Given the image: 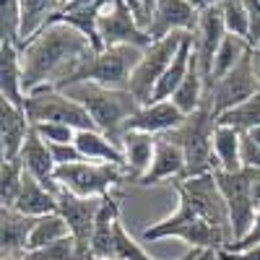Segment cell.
Returning a JSON list of instances; mask_svg holds the SVG:
<instances>
[{"mask_svg":"<svg viewBox=\"0 0 260 260\" xmlns=\"http://www.w3.org/2000/svg\"><path fill=\"white\" fill-rule=\"evenodd\" d=\"M76 148L81 151V156L86 161H102V164H117L125 167V156H122V148L107 138L102 130L91 127V130H78L76 133Z\"/></svg>","mask_w":260,"mask_h":260,"instance_id":"26","label":"cell"},{"mask_svg":"<svg viewBox=\"0 0 260 260\" xmlns=\"http://www.w3.org/2000/svg\"><path fill=\"white\" fill-rule=\"evenodd\" d=\"M247 138H250V141H255V143L260 146V127H255V130H250V133H247Z\"/></svg>","mask_w":260,"mask_h":260,"instance_id":"46","label":"cell"},{"mask_svg":"<svg viewBox=\"0 0 260 260\" xmlns=\"http://www.w3.org/2000/svg\"><path fill=\"white\" fill-rule=\"evenodd\" d=\"M185 177V151L175 136H159L156 138V154L148 175L138 185H159L164 180H182Z\"/></svg>","mask_w":260,"mask_h":260,"instance_id":"19","label":"cell"},{"mask_svg":"<svg viewBox=\"0 0 260 260\" xmlns=\"http://www.w3.org/2000/svg\"><path fill=\"white\" fill-rule=\"evenodd\" d=\"M0 99L24 107V68H21V50L8 42H0Z\"/></svg>","mask_w":260,"mask_h":260,"instance_id":"24","label":"cell"},{"mask_svg":"<svg viewBox=\"0 0 260 260\" xmlns=\"http://www.w3.org/2000/svg\"><path fill=\"white\" fill-rule=\"evenodd\" d=\"M99 39L102 47H138L146 50L151 42V34L143 29L136 11L130 8L127 0H115L110 11H104L99 18Z\"/></svg>","mask_w":260,"mask_h":260,"instance_id":"11","label":"cell"},{"mask_svg":"<svg viewBox=\"0 0 260 260\" xmlns=\"http://www.w3.org/2000/svg\"><path fill=\"white\" fill-rule=\"evenodd\" d=\"M13 208L18 213L29 216V219H42V216H50V213L57 211V195L52 190H47L42 182H37L26 172L24 185H21V192H18Z\"/></svg>","mask_w":260,"mask_h":260,"instance_id":"25","label":"cell"},{"mask_svg":"<svg viewBox=\"0 0 260 260\" xmlns=\"http://www.w3.org/2000/svg\"><path fill=\"white\" fill-rule=\"evenodd\" d=\"M143 242H156V240H182L192 250H224L226 242L211 224H206L198 213L187 203H177L175 213L164 216L161 221L151 224L141 234Z\"/></svg>","mask_w":260,"mask_h":260,"instance_id":"4","label":"cell"},{"mask_svg":"<svg viewBox=\"0 0 260 260\" xmlns=\"http://www.w3.org/2000/svg\"><path fill=\"white\" fill-rule=\"evenodd\" d=\"M219 125L211 102L206 99L198 112H192L175 136L185 151V177H201V175H213L219 164L213 156V130Z\"/></svg>","mask_w":260,"mask_h":260,"instance_id":"3","label":"cell"},{"mask_svg":"<svg viewBox=\"0 0 260 260\" xmlns=\"http://www.w3.org/2000/svg\"><path fill=\"white\" fill-rule=\"evenodd\" d=\"M24 260H86V257L81 255L73 237H65V240H60L55 245H47V247L26 252Z\"/></svg>","mask_w":260,"mask_h":260,"instance_id":"37","label":"cell"},{"mask_svg":"<svg viewBox=\"0 0 260 260\" xmlns=\"http://www.w3.org/2000/svg\"><path fill=\"white\" fill-rule=\"evenodd\" d=\"M224 37H226V26H224L219 6L203 11L201 18H198V26H195V31H192V62H195V68H198V73L206 83V96L211 91L213 57H216V52H219Z\"/></svg>","mask_w":260,"mask_h":260,"instance_id":"12","label":"cell"},{"mask_svg":"<svg viewBox=\"0 0 260 260\" xmlns=\"http://www.w3.org/2000/svg\"><path fill=\"white\" fill-rule=\"evenodd\" d=\"M31 127L47 146L76 143V133H78V130H73L71 125H57V122H39V125H31Z\"/></svg>","mask_w":260,"mask_h":260,"instance_id":"38","label":"cell"},{"mask_svg":"<svg viewBox=\"0 0 260 260\" xmlns=\"http://www.w3.org/2000/svg\"><path fill=\"white\" fill-rule=\"evenodd\" d=\"M86 260H115V257H86Z\"/></svg>","mask_w":260,"mask_h":260,"instance_id":"47","label":"cell"},{"mask_svg":"<svg viewBox=\"0 0 260 260\" xmlns=\"http://www.w3.org/2000/svg\"><path fill=\"white\" fill-rule=\"evenodd\" d=\"M255 94H257V81H255V73H252L250 55H247L234 71H229L224 78H219L213 83V89L208 91L206 99L211 102L216 117H219L221 112H226V110H232V107L247 102Z\"/></svg>","mask_w":260,"mask_h":260,"instance_id":"14","label":"cell"},{"mask_svg":"<svg viewBox=\"0 0 260 260\" xmlns=\"http://www.w3.org/2000/svg\"><path fill=\"white\" fill-rule=\"evenodd\" d=\"M255 245H260V208H257V216H255L250 232L242 237L240 242H234V245L226 247V250H247V247H255Z\"/></svg>","mask_w":260,"mask_h":260,"instance_id":"40","label":"cell"},{"mask_svg":"<svg viewBox=\"0 0 260 260\" xmlns=\"http://www.w3.org/2000/svg\"><path fill=\"white\" fill-rule=\"evenodd\" d=\"M182 39H185V31H177V34H169L164 39L151 42V45L143 50L133 76H130V86H127V91L138 99L141 107L151 104V96H154L156 83L161 81V76L167 73L172 60H175Z\"/></svg>","mask_w":260,"mask_h":260,"instance_id":"9","label":"cell"},{"mask_svg":"<svg viewBox=\"0 0 260 260\" xmlns=\"http://www.w3.org/2000/svg\"><path fill=\"white\" fill-rule=\"evenodd\" d=\"M221 18H224V26L226 34L234 37H242L250 42V31H252V16H250V6L247 0H221L219 3ZM252 47V45H250Z\"/></svg>","mask_w":260,"mask_h":260,"instance_id":"34","label":"cell"},{"mask_svg":"<svg viewBox=\"0 0 260 260\" xmlns=\"http://www.w3.org/2000/svg\"><path fill=\"white\" fill-rule=\"evenodd\" d=\"M37 219L18 213L16 208H3L0 213V250L3 260H18L29 252V237Z\"/></svg>","mask_w":260,"mask_h":260,"instance_id":"22","label":"cell"},{"mask_svg":"<svg viewBox=\"0 0 260 260\" xmlns=\"http://www.w3.org/2000/svg\"><path fill=\"white\" fill-rule=\"evenodd\" d=\"M91 52L94 45L78 29L68 24H47L21 47L24 91L31 94L42 86L62 89Z\"/></svg>","mask_w":260,"mask_h":260,"instance_id":"1","label":"cell"},{"mask_svg":"<svg viewBox=\"0 0 260 260\" xmlns=\"http://www.w3.org/2000/svg\"><path fill=\"white\" fill-rule=\"evenodd\" d=\"M71 99H76L86 112L91 115L96 130L107 138H112L117 146L125 136V127L130 122L141 104L138 99L130 94L127 89H107V86H99V83H91V81H81V83H71L62 89Z\"/></svg>","mask_w":260,"mask_h":260,"instance_id":"2","label":"cell"},{"mask_svg":"<svg viewBox=\"0 0 260 260\" xmlns=\"http://www.w3.org/2000/svg\"><path fill=\"white\" fill-rule=\"evenodd\" d=\"M18 159H21L24 169L29 172L37 182H42L47 190H52L55 195L60 192V185H57V177H55L57 164H55V159H52V151H50V146H47L45 141L34 133V127H31V133H29L24 148H21Z\"/></svg>","mask_w":260,"mask_h":260,"instance_id":"21","label":"cell"},{"mask_svg":"<svg viewBox=\"0 0 260 260\" xmlns=\"http://www.w3.org/2000/svg\"><path fill=\"white\" fill-rule=\"evenodd\" d=\"M141 55H143V50L127 47V45H122V47H104L99 52L94 50L89 57L81 62V68L76 71V76L65 86L81 83V81H91V83L107 86V89H127L130 76H133Z\"/></svg>","mask_w":260,"mask_h":260,"instance_id":"5","label":"cell"},{"mask_svg":"<svg viewBox=\"0 0 260 260\" xmlns=\"http://www.w3.org/2000/svg\"><path fill=\"white\" fill-rule=\"evenodd\" d=\"M65 237H73L71 234V226L65 224V219L55 211L50 216H42V219L34 221V229H31V237H29V252L31 250H39V247H47V245H55Z\"/></svg>","mask_w":260,"mask_h":260,"instance_id":"32","label":"cell"},{"mask_svg":"<svg viewBox=\"0 0 260 260\" xmlns=\"http://www.w3.org/2000/svg\"><path fill=\"white\" fill-rule=\"evenodd\" d=\"M242 133H237L234 127L216 125L213 130V156L219 169L216 172H240L242 167Z\"/></svg>","mask_w":260,"mask_h":260,"instance_id":"29","label":"cell"},{"mask_svg":"<svg viewBox=\"0 0 260 260\" xmlns=\"http://www.w3.org/2000/svg\"><path fill=\"white\" fill-rule=\"evenodd\" d=\"M187 3L198 11V13H203V11H208V8H216L221 3V0H187Z\"/></svg>","mask_w":260,"mask_h":260,"instance_id":"43","label":"cell"},{"mask_svg":"<svg viewBox=\"0 0 260 260\" xmlns=\"http://www.w3.org/2000/svg\"><path fill=\"white\" fill-rule=\"evenodd\" d=\"M221 260H260V245L247 250H221Z\"/></svg>","mask_w":260,"mask_h":260,"instance_id":"41","label":"cell"},{"mask_svg":"<svg viewBox=\"0 0 260 260\" xmlns=\"http://www.w3.org/2000/svg\"><path fill=\"white\" fill-rule=\"evenodd\" d=\"M138 3L143 6V13H146V21H151V13H154V6H156V0H138ZM148 29V26H146Z\"/></svg>","mask_w":260,"mask_h":260,"instance_id":"45","label":"cell"},{"mask_svg":"<svg viewBox=\"0 0 260 260\" xmlns=\"http://www.w3.org/2000/svg\"><path fill=\"white\" fill-rule=\"evenodd\" d=\"M0 37L21 50V0H0Z\"/></svg>","mask_w":260,"mask_h":260,"instance_id":"36","label":"cell"},{"mask_svg":"<svg viewBox=\"0 0 260 260\" xmlns=\"http://www.w3.org/2000/svg\"><path fill=\"white\" fill-rule=\"evenodd\" d=\"M60 8L62 0H21V47L45 29Z\"/></svg>","mask_w":260,"mask_h":260,"instance_id":"28","label":"cell"},{"mask_svg":"<svg viewBox=\"0 0 260 260\" xmlns=\"http://www.w3.org/2000/svg\"><path fill=\"white\" fill-rule=\"evenodd\" d=\"M216 182H219L224 201L229 208V221H232V245L240 242L242 237L250 232L255 216H257V206L252 198V180H250V169H240V172H213ZM229 245V247H232Z\"/></svg>","mask_w":260,"mask_h":260,"instance_id":"10","label":"cell"},{"mask_svg":"<svg viewBox=\"0 0 260 260\" xmlns=\"http://www.w3.org/2000/svg\"><path fill=\"white\" fill-rule=\"evenodd\" d=\"M192 260H221V250H201Z\"/></svg>","mask_w":260,"mask_h":260,"instance_id":"44","label":"cell"},{"mask_svg":"<svg viewBox=\"0 0 260 260\" xmlns=\"http://www.w3.org/2000/svg\"><path fill=\"white\" fill-rule=\"evenodd\" d=\"M177 198L187 203L206 224H211L216 232L224 237L226 247L232 245V221H229V208L224 201V192L216 182V175H201V177H182L175 182ZM224 247V250H226Z\"/></svg>","mask_w":260,"mask_h":260,"instance_id":"6","label":"cell"},{"mask_svg":"<svg viewBox=\"0 0 260 260\" xmlns=\"http://www.w3.org/2000/svg\"><path fill=\"white\" fill-rule=\"evenodd\" d=\"M185 115L175 107V102L167 99V102H151V104H143L141 110L130 117L127 127L125 130H141V133H148V136H169L180 130L185 125Z\"/></svg>","mask_w":260,"mask_h":260,"instance_id":"17","label":"cell"},{"mask_svg":"<svg viewBox=\"0 0 260 260\" xmlns=\"http://www.w3.org/2000/svg\"><path fill=\"white\" fill-rule=\"evenodd\" d=\"M117 221H120V192L115 190L102 198V208H99L91 245H89V257H112Z\"/></svg>","mask_w":260,"mask_h":260,"instance_id":"23","label":"cell"},{"mask_svg":"<svg viewBox=\"0 0 260 260\" xmlns=\"http://www.w3.org/2000/svg\"><path fill=\"white\" fill-rule=\"evenodd\" d=\"M250 42L242 39V37H234V34H226L224 42H221V47L219 52H216L213 57V76H211V89H213V83L224 78L229 71H234L237 65H240L247 55H250Z\"/></svg>","mask_w":260,"mask_h":260,"instance_id":"30","label":"cell"},{"mask_svg":"<svg viewBox=\"0 0 260 260\" xmlns=\"http://www.w3.org/2000/svg\"><path fill=\"white\" fill-rule=\"evenodd\" d=\"M24 177H26V169L21 164V159H3V164H0V203H3V208L16 206Z\"/></svg>","mask_w":260,"mask_h":260,"instance_id":"35","label":"cell"},{"mask_svg":"<svg viewBox=\"0 0 260 260\" xmlns=\"http://www.w3.org/2000/svg\"><path fill=\"white\" fill-rule=\"evenodd\" d=\"M242 167L260 172V146L255 141H250L247 136L242 138Z\"/></svg>","mask_w":260,"mask_h":260,"instance_id":"39","label":"cell"},{"mask_svg":"<svg viewBox=\"0 0 260 260\" xmlns=\"http://www.w3.org/2000/svg\"><path fill=\"white\" fill-rule=\"evenodd\" d=\"M219 125H226V127H234L237 133L247 136L250 130L260 127V94L250 96L247 102L232 107V110L221 112L219 115Z\"/></svg>","mask_w":260,"mask_h":260,"instance_id":"33","label":"cell"},{"mask_svg":"<svg viewBox=\"0 0 260 260\" xmlns=\"http://www.w3.org/2000/svg\"><path fill=\"white\" fill-rule=\"evenodd\" d=\"M31 133V122L24 107L0 99V154L3 159H18Z\"/></svg>","mask_w":260,"mask_h":260,"instance_id":"18","label":"cell"},{"mask_svg":"<svg viewBox=\"0 0 260 260\" xmlns=\"http://www.w3.org/2000/svg\"><path fill=\"white\" fill-rule=\"evenodd\" d=\"M198 18H201V13L187 0H156L146 31L151 34L154 42L164 39L169 34H177V31L192 34L195 26H198Z\"/></svg>","mask_w":260,"mask_h":260,"instance_id":"16","label":"cell"},{"mask_svg":"<svg viewBox=\"0 0 260 260\" xmlns=\"http://www.w3.org/2000/svg\"><path fill=\"white\" fill-rule=\"evenodd\" d=\"M60 190H68L81 198H104V195L115 192L127 177L125 169L117 164H102V161H73L62 164L55 172Z\"/></svg>","mask_w":260,"mask_h":260,"instance_id":"7","label":"cell"},{"mask_svg":"<svg viewBox=\"0 0 260 260\" xmlns=\"http://www.w3.org/2000/svg\"><path fill=\"white\" fill-rule=\"evenodd\" d=\"M62 3H68V0H62Z\"/></svg>","mask_w":260,"mask_h":260,"instance_id":"48","label":"cell"},{"mask_svg":"<svg viewBox=\"0 0 260 260\" xmlns=\"http://www.w3.org/2000/svg\"><path fill=\"white\" fill-rule=\"evenodd\" d=\"M122 156H125V177L130 182H141L151 164H154V154H156V136L141 133V130H125V136L120 141Z\"/></svg>","mask_w":260,"mask_h":260,"instance_id":"20","label":"cell"},{"mask_svg":"<svg viewBox=\"0 0 260 260\" xmlns=\"http://www.w3.org/2000/svg\"><path fill=\"white\" fill-rule=\"evenodd\" d=\"M190 62H192V34H185V39H182V45H180L175 60H172L167 73L161 76V81L156 83L151 102H167V99H172V94L180 89V83L190 73Z\"/></svg>","mask_w":260,"mask_h":260,"instance_id":"27","label":"cell"},{"mask_svg":"<svg viewBox=\"0 0 260 260\" xmlns=\"http://www.w3.org/2000/svg\"><path fill=\"white\" fill-rule=\"evenodd\" d=\"M172 102H175V107L185 117H190L192 112H198L203 107V102H206V83H203L198 68H195V62H190V73L180 83V89L172 94Z\"/></svg>","mask_w":260,"mask_h":260,"instance_id":"31","label":"cell"},{"mask_svg":"<svg viewBox=\"0 0 260 260\" xmlns=\"http://www.w3.org/2000/svg\"><path fill=\"white\" fill-rule=\"evenodd\" d=\"M24 110H26L31 125L57 122V125H71L73 130H91V127H96L91 115L86 112L76 99H71L60 89H52V86H42V89L26 94Z\"/></svg>","mask_w":260,"mask_h":260,"instance_id":"8","label":"cell"},{"mask_svg":"<svg viewBox=\"0 0 260 260\" xmlns=\"http://www.w3.org/2000/svg\"><path fill=\"white\" fill-rule=\"evenodd\" d=\"M99 208H102V198H81V195H73L68 190L57 192V213L71 226V234L83 257H89V245H91Z\"/></svg>","mask_w":260,"mask_h":260,"instance_id":"13","label":"cell"},{"mask_svg":"<svg viewBox=\"0 0 260 260\" xmlns=\"http://www.w3.org/2000/svg\"><path fill=\"white\" fill-rule=\"evenodd\" d=\"M250 62H252V73H255V81H257V94H260V42L250 50Z\"/></svg>","mask_w":260,"mask_h":260,"instance_id":"42","label":"cell"},{"mask_svg":"<svg viewBox=\"0 0 260 260\" xmlns=\"http://www.w3.org/2000/svg\"><path fill=\"white\" fill-rule=\"evenodd\" d=\"M112 3L115 0H68V3H62V8L55 13L50 24H68V26L78 29L99 52V50H104L102 39H99V18L104 11L112 8Z\"/></svg>","mask_w":260,"mask_h":260,"instance_id":"15","label":"cell"}]
</instances>
